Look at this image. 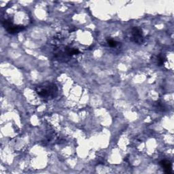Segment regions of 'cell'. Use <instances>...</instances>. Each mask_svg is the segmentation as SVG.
Segmentation results:
<instances>
[{
	"mask_svg": "<svg viewBox=\"0 0 174 174\" xmlns=\"http://www.w3.org/2000/svg\"><path fill=\"white\" fill-rule=\"evenodd\" d=\"M35 90L38 96L44 99H54L58 94L57 85L50 82H45L37 85Z\"/></svg>",
	"mask_w": 174,
	"mask_h": 174,
	"instance_id": "6da1fadb",
	"label": "cell"
},
{
	"mask_svg": "<svg viewBox=\"0 0 174 174\" xmlns=\"http://www.w3.org/2000/svg\"><path fill=\"white\" fill-rule=\"evenodd\" d=\"M2 23L5 29L8 31L9 33L11 34L17 33L25 29V27L22 25H15V24L12 23V22H11V20L8 19L3 20Z\"/></svg>",
	"mask_w": 174,
	"mask_h": 174,
	"instance_id": "7a4b0ae2",
	"label": "cell"
},
{
	"mask_svg": "<svg viewBox=\"0 0 174 174\" xmlns=\"http://www.w3.org/2000/svg\"><path fill=\"white\" fill-rule=\"evenodd\" d=\"M131 39L135 43L141 44L144 41V35L140 27H133L131 30Z\"/></svg>",
	"mask_w": 174,
	"mask_h": 174,
	"instance_id": "3957f363",
	"label": "cell"
},
{
	"mask_svg": "<svg viewBox=\"0 0 174 174\" xmlns=\"http://www.w3.org/2000/svg\"><path fill=\"white\" fill-rule=\"evenodd\" d=\"M160 165L164 169V171L166 173H172V165L170 161L163 160L160 162Z\"/></svg>",
	"mask_w": 174,
	"mask_h": 174,
	"instance_id": "277c9868",
	"label": "cell"
},
{
	"mask_svg": "<svg viewBox=\"0 0 174 174\" xmlns=\"http://www.w3.org/2000/svg\"><path fill=\"white\" fill-rule=\"evenodd\" d=\"M107 42L110 47H112V48H115L118 45V42H117L116 41L112 39H107Z\"/></svg>",
	"mask_w": 174,
	"mask_h": 174,
	"instance_id": "5b68a950",
	"label": "cell"
},
{
	"mask_svg": "<svg viewBox=\"0 0 174 174\" xmlns=\"http://www.w3.org/2000/svg\"><path fill=\"white\" fill-rule=\"evenodd\" d=\"M165 60V57L164 55L163 54H159L158 56V59H157V61H158V63L159 65H162L163 64H164V62Z\"/></svg>",
	"mask_w": 174,
	"mask_h": 174,
	"instance_id": "8992f818",
	"label": "cell"
},
{
	"mask_svg": "<svg viewBox=\"0 0 174 174\" xmlns=\"http://www.w3.org/2000/svg\"><path fill=\"white\" fill-rule=\"evenodd\" d=\"M156 105H157V108L159 110H161V111H163L164 110V109H165V107L164 105H163V103H156Z\"/></svg>",
	"mask_w": 174,
	"mask_h": 174,
	"instance_id": "52a82bcc",
	"label": "cell"
}]
</instances>
